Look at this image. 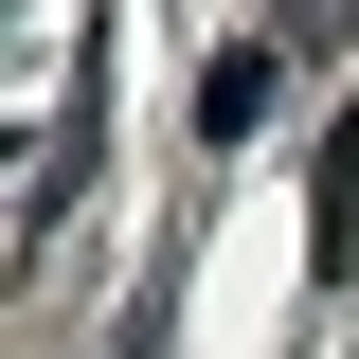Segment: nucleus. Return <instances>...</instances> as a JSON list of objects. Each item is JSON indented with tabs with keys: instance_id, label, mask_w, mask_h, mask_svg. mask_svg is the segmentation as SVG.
I'll use <instances>...</instances> for the list:
<instances>
[{
	"instance_id": "f257e3e1",
	"label": "nucleus",
	"mask_w": 359,
	"mask_h": 359,
	"mask_svg": "<svg viewBox=\"0 0 359 359\" xmlns=\"http://www.w3.org/2000/svg\"><path fill=\"white\" fill-rule=\"evenodd\" d=\"M269 90H287V54H269V36H233L216 72H198V144H252V126H269Z\"/></svg>"
}]
</instances>
